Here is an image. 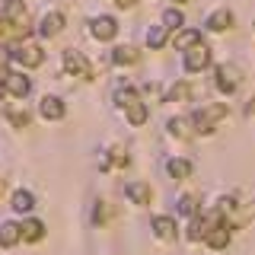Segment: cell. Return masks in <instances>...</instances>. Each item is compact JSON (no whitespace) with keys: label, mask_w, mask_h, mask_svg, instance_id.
Wrapping results in <instances>:
<instances>
[{"label":"cell","mask_w":255,"mask_h":255,"mask_svg":"<svg viewBox=\"0 0 255 255\" xmlns=\"http://www.w3.org/2000/svg\"><path fill=\"white\" fill-rule=\"evenodd\" d=\"M239 86V77L233 67H217V90L220 93H233Z\"/></svg>","instance_id":"8fae6325"},{"label":"cell","mask_w":255,"mask_h":255,"mask_svg":"<svg viewBox=\"0 0 255 255\" xmlns=\"http://www.w3.org/2000/svg\"><path fill=\"white\" fill-rule=\"evenodd\" d=\"M211 64V48L207 45H195L185 51V70H204Z\"/></svg>","instance_id":"277c9868"},{"label":"cell","mask_w":255,"mask_h":255,"mask_svg":"<svg viewBox=\"0 0 255 255\" xmlns=\"http://www.w3.org/2000/svg\"><path fill=\"white\" fill-rule=\"evenodd\" d=\"M249 115H255V96L249 99Z\"/></svg>","instance_id":"d6a6232c"},{"label":"cell","mask_w":255,"mask_h":255,"mask_svg":"<svg viewBox=\"0 0 255 255\" xmlns=\"http://www.w3.org/2000/svg\"><path fill=\"white\" fill-rule=\"evenodd\" d=\"M128 122H131L134 128H140L143 122H147V106H143V102H134V106H128Z\"/></svg>","instance_id":"ffe728a7"},{"label":"cell","mask_w":255,"mask_h":255,"mask_svg":"<svg viewBox=\"0 0 255 255\" xmlns=\"http://www.w3.org/2000/svg\"><path fill=\"white\" fill-rule=\"evenodd\" d=\"M195 45H201V32H198V29L175 32V48H179V51H188V48H195Z\"/></svg>","instance_id":"7c38bea8"},{"label":"cell","mask_w":255,"mask_h":255,"mask_svg":"<svg viewBox=\"0 0 255 255\" xmlns=\"http://www.w3.org/2000/svg\"><path fill=\"white\" fill-rule=\"evenodd\" d=\"M0 195H3V179H0Z\"/></svg>","instance_id":"836d02e7"},{"label":"cell","mask_w":255,"mask_h":255,"mask_svg":"<svg viewBox=\"0 0 255 255\" xmlns=\"http://www.w3.org/2000/svg\"><path fill=\"white\" fill-rule=\"evenodd\" d=\"M38 112H42V118H48V122H58V118H64V102L58 96H45Z\"/></svg>","instance_id":"ba28073f"},{"label":"cell","mask_w":255,"mask_h":255,"mask_svg":"<svg viewBox=\"0 0 255 255\" xmlns=\"http://www.w3.org/2000/svg\"><path fill=\"white\" fill-rule=\"evenodd\" d=\"M185 26V16H182V10H166L163 13V29H182Z\"/></svg>","instance_id":"603a6c76"},{"label":"cell","mask_w":255,"mask_h":255,"mask_svg":"<svg viewBox=\"0 0 255 255\" xmlns=\"http://www.w3.org/2000/svg\"><path fill=\"white\" fill-rule=\"evenodd\" d=\"M64 70H67V74H77V77H83V80H90V77H93V70H90V61H86L80 51H64Z\"/></svg>","instance_id":"3957f363"},{"label":"cell","mask_w":255,"mask_h":255,"mask_svg":"<svg viewBox=\"0 0 255 255\" xmlns=\"http://www.w3.org/2000/svg\"><path fill=\"white\" fill-rule=\"evenodd\" d=\"M19 243V223H0V246Z\"/></svg>","instance_id":"2e32d148"},{"label":"cell","mask_w":255,"mask_h":255,"mask_svg":"<svg viewBox=\"0 0 255 255\" xmlns=\"http://www.w3.org/2000/svg\"><path fill=\"white\" fill-rule=\"evenodd\" d=\"M175 220L172 217H153V233L159 236V239H172L175 236Z\"/></svg>","instance_id":"5bb4252c"},{"label":"cell","mask_w":255,"mask_h":255,"mask_svg":"<svg viewBox=\"0 0 255 255\" xmlns=\"http://www.w3.org/2000/svg\"><path fill=\"white\" fill-rule=\"evenodd\" d=\"M3 86H6V93H13V96H16V99H26L29 90H32V80H29L26 74H10Z\"/></svg>","instance_id":"52a82bcc"},{"label":"cell","mask_w":255,"mask_h":255,"mask_svg":"<svg viewBox=\"0 0 255 255\" xmlns=\"http://www.w3.org/2000/svg\"><path fill=\"white\" fill-rule=\"evenodd\" d=\"M204 233H207V227H204V220H201V217H195V220L188 223V239H191V243H201Z\"/></svg>","instance_id":"cb8c5ba5"},{"label":"cell","mask_w":255,"mask_h":255,"mask_svg":"<svg viewBox=\"0 0 255 255\" xmlns=\"http://www.w3.org/2000/svg\"><path fill=\"white\" fill-rule=\"evenodd\" d=\"M115 32H118V22L112 19V16H96V19H93V35L99 38V42L115 38Z\"/></svg>","instance_id":"8992f818"},{"label":"cell","mask_w":255,"mask_h":255,"mask_svg":"<svg viewBox=\"0 0 255 255\" xmlns=\"http://www.w3.org/2000/svg\"><path fill=\"white\" fill-rule=\"evenodd\" d=\"M128 198H131L134 204H150V185L147 182H131V185H128Z\"/></svg>","instance_id":"4fadbf2b"},{"label":"cell","mask_w":255,"mask_h":255,"mask_svg":"<svg viewBox=\"0 0 255 255\" xmlns=\"http://www.w3.org/2000/svg\"><path fill=\"white\" fill-rule=\"evenodd\" d=\"M61 29H64V16L61 13H48L45 19H42V26H38V35H42V38H51V35H58Z\"/></svg>","instance_id":"30bf717a"},{"label":"cell","mask_w":255,"mask_h":255,"mask_svg":"<svg viewBox=\"0 0 255 255\" xmlns=\"http://www.w3.org/2000/svg\"><path fill=\"white\" fill-rule=\"evenodd\" d=\"M230 26H233V13H230V10H217L211 19H207V29H211V32H223Z\"/></svg>","instance_id":"9a60e30c"},{"label":"cell","mask_w":255,"mask_h":255,"mask_svg":"<svg viewBox=\"0 0 255 255\" xmlns=\"http://www.w3.org/2000/svg\"><path fill=\"white\" fill-rule=\"evenodd\" d=\"M166 169H169V175H172V179H188L191 166L185 163V159H169V163H166Z\"/></svg>","instance_id":"44dd1931"},{"label":"cell","mask_w":255,"mask_h":255,"mask_svg":"<svg viewBox=\"0 0 255 255\" xmlns=\"http://www.w3.org/2000/svg\"><path fill=\"white\" fill-rule=\"evenodd\" d=\"M10 61H19L22 67H38V64L45 61V54H42L38 45H16L10 51Z\"/></svg>","instance_id":"7a4b0ae2"},{"label":"cell","mask_w":255,"mask_h":255,"mask_svg":"<svg viewBox=\"0 0 255 255\" xmlns=\"http://www.w3.org/2000/svg\"><path fill=\"white\" fill-rule=\"evenodd\" d=\"M175 3H185V0H175Z\"/></svg>","instance_id":"e575fe53"},{"label":"cell","mask_w":255,"mask_h":255,"mask_svg":"<svg viewBox=\"0 0 255 255\" xmlns=\"http://www.w3.org/2000/svg\"><path fill=\"white\" fill-rule=\"evenodd\" d=\"M147 45L150 48H163L166 45V29L163 26H153V29L147 32Z\"/></svg>","instance_id":"484cf974"},{"label":"cell","mask_w":255,"mask_h":255,"mask_svg":"<svg viewBox=\"0 0 255 255\" xmlns=\"http://www.w3.org/2000/svg\"><path fill=\"white\" fill-rule=\"evenodd\" d=\"M115 3L122 6V10H128V6H134V3H137V0H115Z\"/></svg>","instance_id":"4dcf8cb0"},{"label":"cell","mask_w":255,"mask_h":255,"mask_svg":"<svg viewBox=\"0 0 255 255\" xmlns=\"http://www.w3.org/2000/svg\"><path fill=\"white\" fill-rule=\"evenodd\" d=\"M42 236H45V223H42V220H26V223H19V239H26V243H38Z\"/></svg>","instance_id":"9c48e42d"},{"label":"cell","mask_w":255,"mask_h":255,"mask_svg":"<svg viewBox=\"0 0 255 255\" xmlns=\"http://www.w3.org/2000/svg\"><path fill=\"white\" fill-rule=\"evenodd\" d=\"M93 220H96V223H99V227H102V223H106V220H109V207H106V204H102V201H99V204H96V211H93Z\"/></svg>","instance_id":"83f0119b"},{"label":"cell","mask_w":255,"mask_h":255,"mask_svg":"<svg viewBox=\"0 0 255 255\" xmlns=\"http://www.w3.org/2000/svg\"><path fill=\"white\" fill-rule=\"evenodd\" d=\"M115 102L122 109H128V106H134V102H137V93H134L131 86H118V90H115Z\"/></svg>","instance_id":"7402d4cb"},{"label":"cell","mask_w":255,"mask_h":255,"mask_svg":"<svg viewBox=\"0 0 255 255\" xmlns=\"http://www.w3.org/2000/svg\"><path fill=\"white\" fill-rule=\"evenodd\" d=\"M179 211H182V214H195V211H198L195 198H182V201H179Z\"/></svg>","instance_id":"f1b7e54d"},{"label":"cell","mask_w":255,"mask_h":255,"mask_svg":"<svg viewBox=\"0 0 255 255\" xmlns=\"http://www.w3.org/2000/svg\"><path fill=\"white\" fill-rule=\"evenodd\" d=\"M6 115H10L13 128H26V125H29V109L22 106V102H16V106H10V112H6Z\"/></svg>","instance_id":"d6986e66"},{"label":"cell","mask_w":255,"mask_h":255,"mask_svg":"<svg viewBox=\"0 0 255 255\" xmlns=\"http://www.w3.org/2000/svg\"><path fill=\"white\" fill-rule=\"evenodd\" d=\"M169 131L179 134V137H188V122H185V118H172V122H169Z\"/></svg>","instance_id":"4316f807"},{"label":"cell","mask_w":255,"mask_h":255,"mask_svg":"<svg viewBox=\"0 0 255 255\" xmlns=\"http://www.w3.org/2000/svg\"><path fill=\"white\" fill-rule=\"evenodd\" d=\"M188 93H191V90H188V83H175L172 90L166 93V102H185V99H188Z\"/></svg>","instance_id":"d4e9b609"},{"label":"cell","mask_w":255,"mask_h":255,"mask_svg":"<svg viewBox=\"0 0 255 255\" xmlns=\"http://www.w3.org/2000/svg\"><path fill=\"white\" fill-rule=\"evenodd\" d=\"M13 211L16 214H26V211H32V207H35V198H32L29 195V191H16V195H13Z\"/></svg>","instance_id":"ac0fdd59"},{"label":"cell","mask_w":255,"mask_h":255,"mask_svg":"<svg viewBox=\"0 0 255 255\" xmlns=\"http://www.w3.org/2000/svg\"><path fill=\"white\" fill-rule=\"evenodd\" d=\"M6 61H10V48L0 42V64H6Z\"/></svg>","instance_id":"f546056e"},{"label":"cell","mask_w":255,"mask_h":255,"mask_svg":"<svg viewBox=\"0 0 255 255\" xmlns=\"http://www.w3.org/2000/svg\"><path fill=\"white\" fill-rule=\"evenodd\" d=\"M6 77H10V74H6V67H3V64H0V86L6 83Z\"/></svg>","instance_id":"1f68e13d"},{"label":"cell","mask_w":255,"mask_h":255,"mask_svg":"<svg viewBox=\"0 0 255 255\" xmlns=\"http://www.w3.org/2000/svg\"><path fill=\"white\" fill-rule=\"evenodd\" d=\"M112 61H115L118 67H125V64H134V61H137V51H134L131 45H122V48H115V51H112Z\"/></svg>","instance_id":"e0dca14e"},{"label":"cell","mask_w":255,"mask_h":255,"mask_svg":"<svg viewBox=\"0 0 255 255\" xmlns=\"http://www.w3.org/2000/svg\"><path fill=\"white\" fill-rule=\"evenodd\" d=\"M223 115H227V106H211V109H204V112H195V118H191V122H195V131L198 134H211L214 131V122L223 118Z\"/></svg>","instance_id":"6da1fadb"},{"label":"cell","mask_w":255,"mask_h":255,"mask_svg":"<svg viewBox=\"0 0 255 255\" xmlns=\"http://www.w3.org/2000/svg\"><path fill=\"white\" fill-rule=\"evenodd\" d=\"M3 19H10L13 26H29V13L22 0H6L3 3Z\"/></svg>","instance_id":"5b68a950"}]
</instances>
